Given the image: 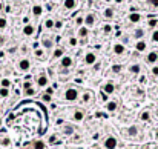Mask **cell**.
I'll list each match as a JSON object with an SVG mask.
<instances>
[{
    "instance_id": "obj_1",
    "label": "cell",
    "mask_w": 158,
    "mask_h": 149,
    "mask_svg": "<svg viewBox=\"0 0 158 149\" xmlns=\"http://www.w3.org/2000/svg\"><path fill=\"white\" fill-rule=\"evenodd\" d=\"M63 99H65L66 102L74 103V102H77L78 99H80V91H78L77 88H74V86L68 88V89L65 91V94H63Z\"/></svg>"
},
{
    "instance_id": "obj_2",
    "label": "cell",
    "mask_w": 158,
    "mask_h": 149,
    "mask_svg": "<svg viewBox=\"0 0 158 149\" xmlns=\"http://www.w3.org/2000/svg\"><path fill=\"white\" fill-rule=\"evenodd\" d=\"M117 146H118V140L115 135H106L103 138V145H101L103 149H117Z\"/></svg>"
},
{
    "instance_id": "obj_3",
    "label": "cell",
    "mask_w": 158,
    "mask_h": 149,
    "mask_svg": "<svg viewBox=\"0 0 158 149\" xmlns=\"http://www.w3.org/2000/svg\"><path fill=\"white\" fill-rule=\"evenodd\" d=\"M101 92L104 95H112L114 92H115V83H114L112 80H108V82H104L101 85Z\"/></svg>"
},
{
    "instance_id": "obj_4",
    "label": "cell",
    "mask_w": 158,
    "mask_h": 149,
    "mask_svg": "<svg viewBox=\"0 0 158 149\" xmlns=\"http://www.w3.org/2000/svg\"><path fill=\"white\" fill-rule=\"evenodd\" d=\"M17 68H19V71H20V72H28L29 69H31V60H29V58H26V57L20 58V60H19V63H17Z\"/></svg>"
},
{
    "instance_id": "obj_5",
    "label": "cell",
    "mask_w": 158,
    "mask_h": 149,
    "mask_svg": "<svg viewBox=\"0 0 158 149\" xmlns=\"http://www.w3.org/2000/svg\"><path fill=\"white\" fill-rule=\"evenodd\" d=\"M84 117H86V112H84V109H82V108H75L74 111H72V121H83L84 120Z\"/></svg>"
},
{
    "instance_id": "obj_6",
    "label": "cell",
    "mask_w": 158,
    "mask_h": 149,
    "mask_svg": "<svg viewBox=\"0 0 158 149\" xmlns=\"http://www.w3.org/2000/svg\"><path fill=\"white\" fill-rule=\"evenodd\" d=\"M74 65V58L71 57V56H63V57H61L60 58V68H63V69H69V68H71Z\"/></svg>"
},
{
    "instance_id": "obj_7",
    "label": "cell",
    "mask_w": 158,
    "mask_h": 149,
    "mask_svg": "<svg viewBox=\"0 0 158 149\" xmlns=\"http://www.w3.org/2000/svg\"><path fill=\"white\" fill-rule=\"evenodd\" d=\"M84 65H87V66H92V65H95L98 62L97 60V54L95 52H86V56H84Z\"/></svg>"
},
{
    "instance_id": "obj_8",
    "label": "cell",
    "mask_w": 158,
    "mask_h": 149,
    "mask_svg": "<svg viewBox=\"0 0 158 149\" xmlns=\"http://www.w3.org/2000/svg\"><path fill=\"white\" fill-rule=\"evenodd\" d=\"M36 85H37L39 88H48V85H49L48 75H46V74H40V75L37 77V80H36Z\"/></svg>"
},
{
    "instance_id": "obj_9",
    "label": "cell",
    "mask_w": 158,
    "mask_h": 149,
    "mask_svg": "<svg viewBox=\"0 0 158 149\" xmlns=\"http://www.w3.org/2000/svg\"><path fill=\"white\" fill-rule=\"evenodd\" d=\"M157 62H158V52H157V51L147 52V56H146V63H147V65H157Z\"/></svg>"
},
{
    "instance_id": "obj_10",
    "label": "cell",
    "mask_w": 158,
    "mask_h": 149,
    "mask_svg": "<svg viewBox=\"0 0 158 149\" xmlns=\"http://www.w3.org/2000/svg\"><path fill=\"white\" fill-rule=\"evenodd\" d=\"M83 23H84L86 28H91V26H94V25H95V15H94L92 12L86 14L84 19H83Z\"/></svg>"
},
{
    "instance_id": "obj_11",
    "label": "cell",
    "mask_w": 158,
    "mask_h": 149,
    "mask_svg": "<svg viewBox=\"0 0 158 149\" xmlns=\"http://www.w3.org/2000/svg\"><path fill=\"white\" fill-rule=\"evenodd\" d=\"M112 51H114V54H117V56H123L126 52V46L123 45V43H115V45L112 46Z\"/></svg>"
},
{
    "instance_id": "obj_12",
    "label": "cell",
    "mask_w": 158,
    "mask_h": 149,
    "mask_svg": "<svg viewBox=\"0 0 158 149\" xmlns=\"http://www.w3.org/2000/svg\"><path fill=\"white\" fill-rule=\"evenodd\" d=\"M34 32H36V28H34V25L26 23V25L23 26V36L31 37V36H34Z\"/></svg>"
},
{
    "instance_id": "obj_13",
    "label": "cell",
    "mask_w": 158,
    "mask_h": 149,
    "mask_svg": "<svg viewBox=\"0 0 158 149\" xmlns=\"http://www.w3.org/2000/svg\"><path fill=\"white\" fill-rule=\"evenodd\" d=\"M42 48L43 49H52L54 48V40L49 37H43L42 39Z\"/></svg>"
},
{
    "instance_id": "obj_14",
    "label": "cell",
    "mask_w": 158,
    "mask_h": 149,
    "mask_svg": "<svg viewBox=\"0 0 158 149\" xmlns=\"http://www.w3.org/2000/svg\"><path fill=\"white\" fill-rule=\"evenodd\" d=\"M118 108V103L115 100H108L106 103H104V109L109 111V112H114V111H117Z\"/></svg>"
},
{
    "instance_id": "obj_15",
    "label": "cell",
    "mask_w": 158,
    "mask_h": 149,
    "mask_svg": "<svg viewBox=\"0 0 158 149\" xmlns=\"http://www.w3.org/2000/svg\"><path fill=\"white\" fill-rule=\"evenodd\" d=\"M147 49V43L144 42V39L143 40H137V43H135V51L137 52H144Z\"/></svg>"
},
{
    "instance_id": "obj_16",
    "label": "cell",
    "mask_w": 158,
    "mask_h": 149,
    "mask_svg": "<svg viewBox=\"0 0 158 149\" xmlns=\"http://www.w3.org/2000/svg\"><path fill=\"white\" fill-rule=\"evenodd\" d=\"M129 72L132 75H140V72H141V65H138V63L130 65L129 66Z\"/></svg>"
},
{
    "instance_id": "obj_17",
    "label": "cell",
    "mask_w": 158,
    "mask_h": 149,
    "mask_svg": "<svg viewBox=\"0 0 158 149\" xmlns=\"http://www.w3.org/2000/svg\"><path fill=\"white\" fill-rule=\"evenodd\" d=\"M63 56H65V48H61V46L55 48V49H54V52H52V58H54V60H55V58H58V60H60Z\"/></svg>"
},
{
    "instance_id": "obj_18",
    "label": "cell",
    "mask_w": 158,
    "mask_h": 149,
    "mask_svg": "<svg viewBox=\"0 0 158 149\" xmlns=\"http://www.w3.org/2000/svg\"><path fill=\"white\" fill-rule=\"evenodd\" d=\"M144 34H146V32H144L143 28H137V29L134 31V34H132V37L137 39V40H143V39H144Z\"/></svg>"
},
{
    "instance_id": "obj_19",
    "label": "cell",
    "mask_w": 158,
    "mask_h": 149,
    "mask_svg": "<svg viewBox=\"0 0 158 149\" xmlns=\"http://www.w3.org/2000/svg\"><path fill=\"white\" fill-rule=\"evenodd\" d=\"M129 22H130V23H138V22H141V14H138V12H130V14H129Z\"/></svg>"
},
{
    "instance_id": "obj_20",
    "label": "cell",
    "mask_w": 158,
    "mask_h": 149,
    "mask_svg": "<svg viewBox=\"0 0 158 149\" xmlns=\"http://www.w3.org/2000/svg\"><path fill=\"white\" fill-rule=\"evenodd\" d=\"M48 145L46 142H43V140H36V142L32 143V149H46Z\"/></svg>"
},
{
    "instance_id": "obj_21",
    "label": "cell",
    "mask_w": 158,
    "mask_h": 149,
    "mask_svg": "<svg viewBox=\"0 0 158 149\" xmlns=\"http://www.w3.org/2000/svg\"><path fill=\"white\" fill-rule=\"evenodd\" d=\"M75 132V129L72 125H65L63 129H61V134H65V135H72Z\"/></svg>"
},
{
    "instance_id": "obj_22",
    "label": "cell",
    "mask_w": 158,
    "mask_h": 149,
    "mask_svg": "<svg viewBox=\"0 0 158 149\" xmlns=\"http://www.w3.org/2000/svg\"><path fill=\"white\" fill-rule=\"evenodd\" d=\"M89 36V28H86V26H80L78 28V37L80 39H86Z\"/></svg>"
},
{
    "instance_id": "obj_23",
    "label": "cell",
    "mask_w": 158,
    "mask_h": 149,
    "mask_svg": "<svg viewBox=\"0 0 158 149\" xmlns=\"http://www.w3.org/2000/svg\"><path fill=\"white\" fill-rule=\"evenodd\" d=\"M65 8L68 11H72V9H75V6H77V2L75 0H65Z\"/></svg>"
},
{
    "instance_id": "obj_24",
    "label": "cell",
    "mask_w": 158,
    "mask_h": 149,
    "mask_svg": "<svg viewBox=\"0 0 158 149\" xmlns=\"http://www.w3.org/2000/svg\"><path fill=\"white\" fill-rule=\"evenodd\" d=\"M91 100H92V92L91 91H84L83 92V97H82V102L84 104H87V103H91Z\"/></svg>"
},
{
    "instance_id": "obj_25",
    "label": "cell",
    "mask_w": 158,
    "mask_h": 149,
    "mask_svg": "<svg viewBox=\"0 0 158 149\" xmlns=\"http://www.w3.org/2000/svg\"><path fill=\"white\" fill-rule=\"evenodd\" d=\"M43 12V8L40 5H34L32 6V15H36V17H40Z\"/></svg>"
},
{
    "instance_id": "obj_26",
    "label": "cell",
    "mask_w": 158,
    "mask_h": 149,
    "mask_svg": "<svg viewBox=\"0 0 158 149\" xmlns=\"http://www.w3.org/2000/svg\"><path fill=\"white\" fill-rule=\"evenodd\" d=\"M140 120H141V121H149V120H151V112H149V111H143L141 114H140Z\"/></svg>"
},
{
    "instance_id": "obj_27",
    "label": "cell",
    "mask_w": 158,
    "mask_h": 149,
    "mask_svg": "<svg viewBox=\"0 0 158 149\" xmlns=\"http://www.w3.org/2000/svg\"><path fill=\"white\" fill-rule=\"evenodd\" d=\"M9 97V89L8 88H0V99H8Z\"/></svg>"
},
{
    "instance_id": "obj_28",
    "label": "cell",
    "mask_w": 158,
    "mask_h": 149,
    "mask_svg": "<svg viewBox=\"0 0 158 149\" xmlns=\"http://www.w3.org/2000/svg\"><path fill=\"white\" fill-rule=\"evenodd\" d=\"M0 88H8V89H9L11 88V80L9 78H2V80H0Z\"/></svg>"
},
{
    "instance_id": "obj_29",
    "label": "cell",
    "mask_w": 158,
    "mask_h": 149,
    "mask_svg": "<svg viewBox=\"0 0 158 149\" xmlns=\"http://www.w3.org/2000/svg\"><path fill=\"white\" fill-rule=\"evenodd\" d=\"M54 20H52V19H46L45 20V23H43V26H45V28L46 29H52V28H54Z\"/></svg>"
},
{
    "instance_id": "obj_30",
    "label": "cell",
    "mask_w": 158,
    "mask_h": 149,
    "mask_svg": "<svg viewBox=\"0 0 158 149\" xmlns=\"http://www.w3.org/2000/svg\"><path fill=\"white\" fill-rule=\"evenodd\" d=\"M103 15L106 17V19H112V17H114V9H112V8H106V9L103 11Z\"/></svg>"
},
{
    "instance_id": "obj_31",
    "label": "cell",
    "mask_w": 158,
    "mask_h": 149,
    "mask_svg": "<svg viewBox=\"0 0 158 149\" xmlns=\"http://www.w3.org/2000/svg\"><path fill=\"white\" fill-rule=\"evenodd\" d=\"M121 71H123L121 65H112V68H111V72H114V74H120Z\"/></svg>"
},
{
    "instance_id": "obj_32",
    "label": "cell",
    "mask_w": 158,
    "mask_h": 149,
    "mask_svg": "<svg viewBox=\"0 0 158 149\" xmlns=\"http://www.w3.org/2000/svg\"><path fill=\"white\" fill-rule=\"evenodd\" d=\"M23 92H25L26 97H31V95H36V94H37L36 88H29V89H26V91H23Z\"/></svg>"
},
{
    "instance_id": "obj_33",
    "label": "cell",
    "mask_w": 158,
    "mask_h": 149,
    "mask_svg": "<svg viewBox=\"0 0 158 149\" xmlns=\"http://www.w3.org/2000/svg\"><path fill=\"white\" fill-rule=\"evenodd\" d=\"M6 25H8V20L5 19V17H0V31L5 29V28H6Z\"/></svg>"
},
{
    "instance_id": "obj_34",
    "label": "cell",
    "mask_w": 158,
    "mask_h": 149,
    "mask_svg": "<svg viewBox=\"0 0 158 149\" xmlns=\"http://www.w3.org/2000/svg\"><path fill=\"white\" fill-rule=\"evenodd\" d=\"M29 88H34V83H32V82H29V80H28V82H25V83H23V91L29 89Z\"/></svg>"
},
{
    "instance_id": "obj_35",
    "label": "cell",
    "mask_w": 158,
    "mask_h": 149,
    "mask_svg": "<svg viewBox=\"0 0 158 149\" xmlns=\"http://www.w3.org/2000/svg\"><path fill=\"white\" fill-rule=\"evenodd\" d=\"M127 131H129V134H130V135H137V132H138V128H137V126H130Z\"/></svg>"
},
{
    "instance_id": "obj_36",
    "label": "cell",
    "mask_w": 158,
    "mask_h": 149,
    "mask_svg": "<svg viewBox=\"0 0 158 149\" xmlns=\"http://www.w3.org/2000/svg\"><path fill=\"white\" fill-rule=\"evenodd\" d=\"M151 39H152L154 43H158V29H155V31L152 32V37H151Z\"/></svg>"
},
{
    "instance_id": "obj_37",
    "label": "cell",
    "mask_w": 158,
    "mask_h": 149,
    "mask_svg": "<svg viewBox=\"0 0 158 149\" xmlns=\"http://www.w3.org/2000/svg\"><path fill=\"white\" fill-rule=\"evenodd\" d=\"M149 26H151V28H157V26H158V20L157 19H151V20H149Z\"/></svg>"
},
{
    "instance_id": "obj_38",
    "label": "cell",
    "mask_w": 158,
    "mask_h": 149,
    "mask_svg": "<svg viewBox=\"0 0 158 149\" xmlns=\"http://www.w3.org/2000/svg\"><path fill=\"white\" fill-rule=\"evenodd\" d=\"M151 72H152V75H154V77H158V65H154V66H152Z\"/></svg>"
},
{
    "instance_id": "obj_39",
    "label": "cell",
    "mask_w": 158,
    "mask_h": 149,
    "mask_svg": "<svg viewBox=\"0 0 158 149\" xmlns=\"http://www.w3.org/2000/svg\"><path fill=\"white\" fill-rule=\"evenodd\" d=\"M0 145H2V146H9L11 142H9V138H2V140H0Z\"/></svg>"
},
{
    "instance_id": "obj_40",
    "label": "cell",
    "mask_w": 158,
    "mask_h": 149,
    "mask_svg": "<svg viewBox=\"0 0 158 149\" xmlns=\"http://www.w3.org/2000/svg\"><path fill=\"white\" fill-rule=\"evenodd\" d=\"M54 28H55V29H61V28H63V22H61V20H57V22L54 23Z\"/></svg>"
},
{
    "instance_id": "obj_41",
    "label": "cell",
    "mask_w": 158,
    "mask_h": 149,
    "mask_svg": "<svg viewBox=\"0 0 158 149\" xmlns=\"http://www.w3.org/2000/svg\"><path fill=\"white\" fill-rule=\"evenodd\" d=\"M146 2L151 6H154V8H158V0H146Z\"/></svg>"
},
{
    "instance_id": "obj_42",
    "label": "cell",
    "mask_w": 158,
    "mask_h": 149,
    "mask_svg": "<svg viewBox=\"0 0 158 149\" xmlns=\"http://www.w3.org/2000/svg\"><path fill=\"white\" fill-rule=\"evenodd\" d=\"M103 31L106 32V34H109V32L112 31V26H111V25H104V26H103Z\"/></svg>"
},
{
    "instance_id": "obj_43",
    "label": "cell",
    "mask_w": 158,
    "mask_h": 149,
    "mask_svg": "<svg viewBox=\"0 0 158 149\" xmlns=\"http://www.w3.org/2000/svg\"><path fill=\"white\" fill-rule=\"evenodd\" d=\"M43 52H45V49L42 48V49H36V51H34V54H36L37 57H42V56H43Z\"/></svg>"
},
{
    "instance_id": "obj_44",
    "label": "cell",
    "mask_w": 158,
    "mask_h": 149,
    "mask_svg": "<svg viewBox=\"0 0 158 149\" xmlns=\"http://www.w3.org/2000/svg\"><path fill=\"white\" fill-rule=\"evenodd\" d=\"M69 45H71V46H77V39L71 37V39H69Z\"/></svg>"
},
{
    "instance_id": "obj_45",
    "label": "cell",
    "mask_w": 158,
    "mask_h": 149,
    "mask_svg": "<svg viewBox=\"0 0 158 149\" xmlns=\"http://www.w3.org/2000/svg\"><path fill=\"white\" fill-rule=\"evenodd\" d=\"M94 66V71H98V69H100V66H101V63L100 62H97V63H95V65H92Z\"/></svg>"
},
{
    "instance_id": "obj_46",
    "label": "cell",
    "mask_w": 158,
    "mask_h": 149,
    "mask_svg": "<svg viewBox=\"0 0 158 149\" xmlns=\"http://www.w3.org/2000/svg\"><path fill=\"white\" fill-rule=\"evenodd\" d=\"M147 82V78L144 75H140V83H146Z\"/></svg>"
},
{
    "instance_id": "obj_47",
    "label": "cell",
    "mask_w": 158,
    "mask_h": 149,
    "mask_svg": "<svg viewBox=\"0 0 158 149\" xmlns=\"http://www.w3.org/2000/svg\"><path fill=\"white\" fill-rule=\"evenodd\" d=\"M43 100H45L46 103H49L51 102V95H43Z\"/></svg>"
},
{
    "instance_id": "obj_48",
    "label": "cell",
    "mask_w": 158,
    "mask_h": 149,
    "mask_svg": "<svg viewBox=\"0 0 158 149\" xmlns=\"http://www.w3.org/2000/svg\"><path fill=\"white\" fill-rule=\"evenodd\" d=\"M75 22H77V25H82V23H83V17H77Z\"/></svg>"
},
{
    "instance_id": "obj_49",
    "label": "cell",
    "mask_w": 158,
    "mask_h": 149,
    "mask_svg": "<svg viewBox=\"0 0 158 149\" xmlns=\"http://www.w3.org/2000/svg\"><path fill=\"white\" fill-rule=\"evenodd\" d=\"M92 149H103V148H101V146H98V145H95V146H94Z\"/></svg>"
},
{
    "instance_id": "obj_50",
    "label": "cell",
    "mask_w": 158,
    "mask_h": 149,
    "mask_svg": "<svg viewBox=\"0 0 158 149\" xmlns=\"http://www.w3.org/2000/svg\"><path fill=\"white\" fill-rule=\"evenodd\" d=\"M115 3H123V0H114Z\"/></svg>"
},
{
    "instance_id": "obj_51",
    "label": "cell",
    "mask_w": 158,
    "mask_h": 149,
    "mask_svg": "<svg viewBox=\"0 0 158 149\" xmlns=\"http://www.w3.org/2000/svg\"><path fill=\"white\" fill-rule=\"evenodd\" d=\"M155 138H157V140H158V129H157V131H155Z\"/></svg>"
},
{
    "instance_id": "obj_52",
    "label": "cell",
    "mask_w": 158,
    "mask_h": 149,
    "mask_svg": "<svg viewBox=\"0 0 158 149\" xmlns=\"http://www.w3.org/2000/svg\"><path fill=\"white\" fill-rule=\"evenodd\" d=\"M2 125H3V120H2V117H0V128H2Z\"/></svg>"
},
{
    "instance_id": "obj_53",
    "label": "cell",
    "mask_w": 158,
    "mask_h": 149,
    "mask_svg": "<svg viewBox=\"0 0 158 149\" xmlns=\"http://www.w3.org/2000/svg\"><path fill=\"white\" fill-rule=\"evenodd\" d=\"M3 9V3H0V11H2Z\"/></svg>"
},
{
    "instance_id": "obj_54",
    "label": "cell",
    "mask_w": 158,
    "mask_h": 149,
    "mask_svg": "<svg viewBox=\"0 0 158 149\" xmlns=\"http://www.w3.org/2000/svg\"><path fill=\"white\" fill-rule=\"evenodd\" d=\"M0 112H2V104H0Z\"/></svg>"
},
{
    "instance_id": "obj_55",
    "label": "cell",
    "mask_w": 158,
    "mask_h": 149,
    "mask_svg": "<svg viewBox=\"0 0 158 149\" xmlns=\"http://www.w3.org/2000/svg\"><path fill=\"white\" fill-rule=\"evenodd\" d=\"M144 149H152V148H149V146H147V148H144Z\"/></svg>"
},
{
    "instance_id": "obj_56",
    "label": "cell",
    "mask_w": 158,
    "mask_h": 149,
    "mask_svg": "<svg viewBox=\"0 0 158 149\" xmlns=\"http://www.w3.org/2000/svg\"><path fill=\"white\" fill-rule=\"evenodd\" d=\"M130 149H138V148H135V146H134V148H130Z\"/></svg>"
},
{
    "instance_id": "obj_57",
    "label": "cell",
    "mask_w": 158,
    "mask_h": 149,
    "mask_svg": "<svg viewBox=\"0 0 158 149\" xmlns=\"http://www.w3.org/2000/svg\"><path fill=\"white\" fill-rule=\"evenodd\" d=\"M104 2H111V0H104Z\"/></svg>"
}]
</instances>
